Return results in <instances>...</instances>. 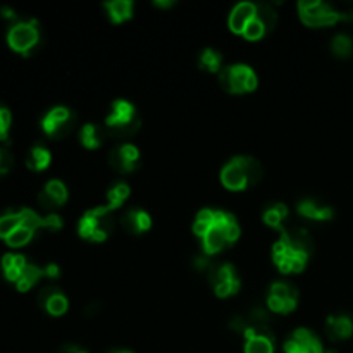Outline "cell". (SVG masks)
Wrapping results in <instances>:
<instances>
[{
	"label": "cell",
	"instance_id": "obj_28",
	"mask_svg": "<svg viewBox=\"0 0 353 353\" xmlns=\"http://www.w3.org/2000/svg\"><path fill=\"white\" fill-rule=\"evenodd\" d=\"M331 50L336 57L347 59L353 54V40L348 34L340 33L333 38V43H331Z\"/></svg>",
	"mask_w": 353,
	"mask_h": 353
},
{
	"label": "cell",
	"instance_id": "obj_10",
	"mask_svg": "<svg viewBox=\"0 0 353 353\" xmlns=\"http://www.w3.org/2000/svg\"><path fill=\"white\" fill-rule=\"evenodd\" d=\"M272 257H274V262L285 274H290V272H300L305 268L307 261H309V255L295 250V248L286 245L283 240H279L278 243L274 245V248H272Z\"/></svg>",
	"mask_w": 353,
	"mask_h": 353
},
{
	"label": "cell",
	"instance_id": "obj_30",
	"mask_svg": "<svg viewBox=\"0 0 353 353\" xmlns=\"http://www.w3.org/2000/svg\"><path fill=\"white\" fill-rule=\"evenodd\" d=\"M34 231L30 230L28 226H24L23 221H21V226L17 228L16 231H14L12 234H10L9 238L6 240V243L9 245V247L12 248H19V247H24L26 243H30V240L33 238Z\"/></svg>",
	"mask_w": 353,
	"mask_h": 353
},
{
	"label": "cell",
	"instance_id": "obj_33",
	"mask_svg": "<svg viewBox=\"0 0 353 353\" xmlns=\"http://www.w3.org/2000/svg\"><path fill=\"white\" fill-rule=\"evenodd\" d=\"M199 65L202 69H205V71L217 72L221 69V55L217 54L216 50H212V48H205V50L200 54Z\"/></svg>",
	"mask_w": 353,
	"mask_h": 353
},
{
	"label": "cell",
	"instance_id": "obj_14",
	"mask_svg": "<svg viewBox=\"0 0 353 353\" xmlns=\"http://www.w3.org/2000/svg\"><path fill=\"white\" fill-rule=\"evenodd\" d=\"M281 240L286 245H290L295 250L302 252V254L309 255L314 252V240L309 234V231L302 226H283L281 228Z\"/></svg>",
	"mask_w": 353,
	"mask_h": 353
},
{
	"label": "cell",
	"instance_id": "obj_41",
	"mask_svg": "<svg viewBox=\"0 0 353 353\" xmlns=\"http://www.w3.org/2000/svg\"><path fill=\"white\" fill-rule=\"evenodd\" d=\"M57 353H86V352L81 350L79 347H76V345H64V347L59 348Z\"/></svg>",
	"mask_w": 353,
	"mask_h": 353
},
{
	"label": "cell",
	"instance_id": "obj_31",
	"mask_svg": "<svg viewBox=\"0 0 353 353\" xmlns=\"http://www.w3.org/2000/svg\"><path fill=\"white\" fill-rule=\"evenodd\" d=\"M255 17L264 24L268 31H271L272 28L276 26V21H278V14H276L274 7H272L271 3H261V6H257Z\"/></svg>",
	"mask_w": 353,
	"mask_h": 353
},
{
	"label": "cell",
	"instance_id": "obj_25",
	"mask_svg": "<svg viewBox=\"0 0 353 353\" xmlns=\"http://www.w3.org/2000/svg\"><path fill=\"white\" fill-rule=\"evenodd\" d=\"M105 9L114 23H123V21H126L131 16L133 3L130 0H114V2L105 3Z\"/></svg>",
	"mask_w": 353,
	"mask_h": 353
},
{
	"label": "cell",
	"instance_id": "obj_38",
	"mask_svg": "<svg viewBox=\"0 0 353 353\" xmlns=\"http://www.w3.org/2000/svg\"><path fill=\"white\" fill-rule=\"evenodd\" d=\"M192 265L196 269V271L207 272V271H209L210 265H212V262L209 261V257H207V255H196V257L193 259Z\"/></svg>",
	"mask_w": 353,
	"mask_h": 353
},
{
	"label": "cell",
	"instance_id": "obj_7",
	"mask_svg": "<svg viewBox=\"0 0 353 353\" xmlns=\"http://www.w3.org/2000/svg\"><path fill=\"white\" fill-rule=\"evenodd\" d=\"M40 40L37 21H19L7 33V43L17 54L28 55Z\"/></svg>",
	"mask_w": 353,
	"mask_h": 353
},
{
	"label": "cell",
	"instance_id": "obj_26",
	"mask_svg": "<svg viewBox=\"0 0 353 353\" xmlns=\"http://www.w3.org/2000/svg\"><path fill=\"white\" fill-rule=\"evenodd\" d=\"M286 217H288V209L283 203H271L264 210V221L272 228H279L281 230L285 226Z\"/></svg>",
	"mask_w": 353,
	"mask_h": 353
},
{
	"label": "cell",
	"instance_id": "obj_36",
	"mask_svg": "<svg viewBox=\"0 0 353 353\" xmlns=\"http://www.w3.org/2000/svg\"><path fill=\"white\" fill-rule=\"evenodd\" d=\"M10 123H12V116H10L9 109L0 105V141L7 140V137H9Z\"/></svg>",
	"mask_w": 353,
	"mask_h": 353
},
{
	"label": "cell",
	"instance_id": "obj_4",
	"mask_svg": "<svg viewBox=\"0 0 353 353\" xmlns=\"http://www.w3.org/2000/svg\"><path fill=\"white\" fill-rule=\"evenodd\" d=\"M114 226H116V217H114L112 209L97 207L81 217L78 230L83 238H88L92 241H102L112 234Z\"/></svg>",
	"mask_w": 353,
	"mask_h": 353
},
{
	"label": "cell",
	"instance_id": "obj_44",
	"mask_svg": "<svg viewBox=\"0 0 353 353\" xmlns=\"http://www.w3.org/2000/svg\"><path fill=\"white\" fill-rule=\"evenodd\" d=\"M110 353H133V352H128V350H124V352H110Z\"/></svg>",
	"mask_w": 353,
	"mask_h": 353
},
{
	"label": "cell",
	"instance_id": "obj_8",
	"mask_svg": "<svg viewBox=\"0 0 353 353\" xmlns=\"http://www.w3.org/2000/svg\"><path fill=\"white\" fill-rule=\"evenodd\" d=\"M207 276H209V281L216 295L230 296L240 290V279H238L236 271L228 262H212Z\"/></svg>",
	"mask_w": 353,
	"mask_h": 353
},
{
	"label": "cell",
	"instance_id": "obj_32",
	"mask_svg": "<svg viewBox=\"0 0 353 353\" xmlns=\"http://www.w3.org/2000/svg\"><path fill=\"white\" fill-rule=\"evenodd\" d=\"M130 196V188L124 183H117L107 193V200H109V209H117V207L123 205L124 200Z\"/></svg>",
	"mask_w": 353,
	"mask_h": 353
},
{
	"label": "cell",
	"instance_id": "obj_9",
	"mask_svg": "<svg viewBox=\"0 0 353 353\" xmlns=\"http://www.w3.org/2000/svg\"><path fill=\"white\" fill-rule=\"evenodd\" d=\"M76 126V114L69 110L68 107H55L48 110L45 117L41 119V128L50 138L61 140L68 137Z\"/></svg>",
	"mask_w": 353,
	"mask_h": 353
},
{
	"label": "cell",
	"instance_id": "obj_13",
	"mask_svg": "<svg viewBox=\"0 0 353 353\" xmlns=\"http://www.w3.org/2000/svg\"><path fill=\"white\" fill-rule=\"evenodd\" d=\"M138 159H140V154H138V148L134 145H121V147L114 148L109 154V164L114 171L117 172H131L137 169Z\"/></svg>",
	"mask_w": 353,
	"mask_h": 353
},
{
	"label": "cell",
	"instance_id": "obj_15",
	"mask_svg": "<svg viewBox=\"0 0 353 353\" xmlns=\"http://www.w3.org/2000/svg\"><path fill=\"white\" fill-rule=\"evenodd\" d=\"M68 200V190H65L64 183L59 181V179H52L45 185L43 192L38 196V202L43 207L45 210H54L57 207H61L62 203Z\"/></svg>",
	"mask_w": 353,
	"mask_h": 353
},
{
	"label": "cell",
	"instance_id": "obj_43",
	"mask_svg": "<svg viewBox=\"0 0 353 353\" xmlns=\"http://www.w3.org/2000/svg\"><path fill=\"white\" fill-rule=\"evenodd\" d=\"M157 6H162V7H168V6H171V2H157Z\"/></svg>",
	"mask_w": 353,
	"mask_h": 353
},
{
	"label": "cell",
	"instance_id": "obj_21",
	"mask_svg": "<svg viewBox=\"0 0 353 353\" xmlns=\"http://www.w3.org/2000/svg\"><path fill=\"white\" fill-rule=\"evenodd\" d=\"M28 265V261L24 255L19 254H6L2 257V271L9 281L17 283V279L23 274L24 268Z\"/></svg>",
	"mask_w": 353,
	"mask_h": 353
},
{
	"label": "cell",
	"instance_id": "obj_12",
	"mask_svg": "<svg viewBox=\"0 0 353 353\" xmlns=\"http://www.w3.org/2000/svg\"><path fill=\"white\" fill-rule=\"evenodd\" d=\"M285 353H324V348L312 331L296 330L285 343Z\"/></svg>",
	"mask_w": 353,
	"mask_h": 353
},
{
	"label": "cell",
	"instance_id": "obj_6",
	"mask_svg": "<svg viewBox=\"0 0 353 353\" xmlns=\"http://www.w3.org/2000/svg\"><path fill=\"white\" fill-rule=\"evenodd\" d=\"M219 83L230 93H247L257 86V76L248 65H230L219 71Z\"/></svg>",
	"mask_w": 353,
	"mask_h": 353
},
{
	"label": "cell",
	"instance_id": "obj_19",
	"mask_svg": "<svg viewBox=\"0 0 353 353\" xmlns=\"http://www.w3.org/2000/svg\"><path fill=\"white\" fill-rule=\"evenodd\" d=\"M121 223H123V228L130 234H141L150 228L152 221H150V216H148L145 210L131 209L124 214Z\"/></svg>",
	"mask_w": 353,
	"mask_h": 353
},
{
	"label": "cell",
	"instance_id": "obj_20",
	"mask_svg": "<svg viewBox=\"0 0 353 353\" xmlns=\"http://www.w3.org/2000/svg\"><path fill=\"white\" fill-rule=\"evenodd\" d=\"M255 12H257V6H254V3H238L230 16V28L236 33H243L247 24L255 17Z\"/></svg>",
	"mask_w": 353,
	"mask_h": 353
},
{
	"label": "cell",
	"instance_id": "obj_3",
	"mask_svg": "<svg viewBox=\"0 0 353 353\" xmlns=\"http://www.w3.org/2000/svg\"><path fill=\"white\" fill-rule=\"evenodd\" d=\"M140 130V117L137 109L126 100H116L105 119V131L114 138H131Z\"/></svg>",
	"mask_w": 353,
	"mask_h": 353
},
{
	"label": "cell",
	"instance_id": "obj_45",
	"mask_svg": "<svg viewBox=\"0 0 353 353\" xmlns=\"http://www.w3.org/2000/svg\"><path fill=\"white\" fill-rule=\"evenodd\" d=\"M324 353H338L336 350H327V352H324Z\"/></svg>",
	"mask_w": 353,
	"mask_h": 353
},
{
	"label": "cell",
	"instance_id": "obj_17",
	"mask_svg": "<svg viewBox=\"0 0 353 353\" xmlns=\"http://www.w3.org/2000/svg\"><path fill=\"white\" fill-rule=\"evenodd\" d=\"M38 300L52 316H62L68 310V300L62 295L61 290L55 288V286H47V288L41 290Z\"/></svg>",
	"mask_w": 353,
	"mask_h": 353
},
{
	"label": "cell",
	"instance_id": "obj_16",
	"mask_svg": "<svg viewBox=\"0 0 353 353\" xmlns=\"http://www.w3.org/2000/svg\"><path fill=\"white\" fill-rule=\"evenodd\" d=\"M326 334L331 341L347 340L353 334V319L347 314L331 316L326 321Z\"/></svg>",
	"mask_w": 353,
	"mask_h": 353
},
{
	"label": "cell",
	"instance_id": "obj_1",
	"mask_svg": "<svg viewBox=\"0 0 353 353\" xmlns=\"http://www.w3.org/2000/svg\"><path fill=\"white\" fill-rule=\"evenodd\" d=\"M262 165L254 157H234L221 172L224 186L230 190H245L261 181Z\"/></svg>",
	"mask_w": 353,
	"mask_h": 353
},
{
	"label": "cell",
	"instance_id": "obj_29",
	"mask_svg": "<svg viewBox=\"0 0 353 353\" xmlns=\"http://www.w3.org/2000/svg\"><path fill=\"white\" fill-rule=\"evenodd\" d=\"M21 226V214L17 212H7L0 216V238L7 240L17 228Z\"/></svg>",
	"mask_w": 353,
	"mask_h": 353
},
{
	"label": "cell",
	"instance_id": "obj_5",
	"mask_svg": "<svg viewBox=\"0 0 353 353\" xmlns=\"http://www.w3.org/2000/svg\"><path fill=\"white\" fill-rule=\"evenodd\" d=\"M299 12L300 19L310 28H323V26H331V24H336L338 21L347 19V16L338 10H334L333 7L327 6L324 2H300L299 3Z\"/></svg>",
	"mask_w": 353,
	"mask_h": 353
},
{
	"label": "cell",
	"instance_id": "obj_11",
	"mask_svg": "<svg viewBox=\"0 0 353 353\" xmlns=\"http://www.w3.org/2000/svg\"><path fill=\"white\" fill-rule=\"evenodd\" d=\"M296 300H299V292H296L295 286L290 285V283L278 281L271 286V290H269L268 303L269 309L274 310V312H292L296 307Z\"/></svg>",
	"mask_w": 353,
	"mask_h": 353
},
{
	"label": "cell",
	"instance_id": "obj_2",
	"mask_svg": "<svg viewBox=\"0 0 353 353\" xmlns=\"http://www.w3.org/2000/svg\"><path fill=\"white\" fill-rule=\"evenodd\" d=\"M238 236H240V226L236 219L231 214L219 210L214 216L212 228L203 234V250L209 255L217 254L233 243Z\"/></svg>",
	"mask_w": 353,
	"mask_h": 353
},
{
	"label": "cell",
	"instance_id": "obj_22",
	"mask_svg": "<svg viewBox=\"0 0 353 353\" xmlns=\"http://www.w3.org/2000/svg\"><path fill=\"white\" fill-rule=\"evenodd\" d=\"M79 138H81V143L85 145L86 148H97L105 141L107 131L105 128H100L97 126V124H85V126L81 128Z\"/></svg>",
	"mask_w": 353,
	"mask_h": 353
},
{
	"label": "cell",
	"instance_id": "obj_39",
	"mask_svg": "<svg viewBox=\"0 0 353 353\" xmlns=\"http://www.w3.org/2000/svg\"><path fill=\"white\" fill-rule=\"evenodd\" d=\"M100 310V303L99 302H92L85 307V316L86 317H95Z\"/></svg>",
	"mask_w": 353,
	"mask_h": 353
},
{
	"label": "cell",
	"instance_id": "obj_40",
	"mask_svg": "<svg viewBox=\"0 0 353 353\" xmlns=\"http://www.w3.org/2000/svg\"><path fill=\"white\" fill-rule=\"evenodd\" d=\"M43 276H47V278H59V268L55 264H48L47 268L43 269Z\"/></svg>",
	"mask_w": 353,
	"mask_h": 353
},
{
	"label": "cell",
	"instance_id": "obj_42",
	"mask_svg": "<svg viewBox=\"0 0 353 353\" xmlns=\"http://www.w3.org/2000/svg\"><path fill=\"white\" fill-rule=\"evenodd\" d=\"M2 16L3 17H9V19H14V17H16V14H14V10L9 9V7H3V9H2Z\"/></svg>",
	"mask_w": 353,
	"mask_h": 353
},
{
	"label": "cell",
	"instance_id": "obj_24",
	"mask_svg": "<svg viewBox=\"0 0 353 353\" xmlns=\"http://www.w3.org/2000/svg\"><path fill=\"white\" fill-rule=\"evenodd\" d=\"M43 276V269H40L38 265L31 264V262H28V265L24 268L23 274H21V278L17 279L16 286L19 292H28L30 288H33L34 285L38 283V279Z\"/></svg>",
	"mask_w": 353,
	"mask_h": 353
},
{
	"label": "cell",
	"instance_id": "obj_34",
	"mask_svg": "<svg viewBox=\"0 0 353 353\" xmlns=\"http://www.w3.org/2000/svg\"><path fill=\"white\" fill-rule=\"evenodd\" d=\"M214 216H216V210H209V209L202 210V212L196 216L195 224H193V231H195V234H199V236L203 238V234L212 228Z\"/></svg>",
	"mask_w": 353,
	"mask_h": 353
},
{
	"label": "cell",
	"instance_id": "obj_18",
	"mask_svg": "<svg viewBox=\"0 0 353 353\" xmlns=\"http://www.w3.org/2000/svg\"><path fill=\"white\" fill-rule=\"evenodd\" d=\"M299 214L303 216L305 219H312V221H330L331 217L334 216L333 209L326 203H323L321 200L316 199H305L302 202H299Z\"/></svg>",
	"mask_w": 353,
	"mask_h": 353
},
{
	"label": "cell",
	"instance_id": "obj_27",
	"mask_svg": "<svg viewBox=\"0 0 353 353\" xmlns=\"http://www.w3.org/2000/svg\"><path fill=\"white\" fill-rule=\"evenodd\" d=\"M245 353H274V340L268 336L248 338Z\"/></svg>",
	"mask_w": 353,
	"mask_h": 353
},
{
	"label": "cell",
	"instance_id": "obj_23",
	"mask_svg": "<svg viewBox=\"0 0 353 353\" xmlns=\"http://www.w3.org/2000/svg\"><path fill=\"white\" fill-rule=\"evenodd\" d=\"M50 164V152L41 145H37L30 150L26 157V165L31 171H43Z\"/></svg>",
	"mask_w": 353,
	"mask_h": 353
},
{
	"label": "cell",
	"instance_id": "obj_37",
	"mask_svg": "<svg viewBox=\"0 0 353 353\" xmlns=\"http://www.w3.org/2000/svg\"><path fill=\"white\" fill-rule=\"evenodd\" d=\"M12 165L14 157L10 155V152L6 150V148H0V176L7 174L12 169Z\"/></svg>",
	"mask_w": 353,
	"mask_h": 353
},
{
	"label": "cell",
	"instance_id": "obj_35",
	"mask_svg": "<svg viewBox=\"0 0 353 353\" xmlns=\"http://www.w3.org/2000/svg\"><path fill=\"white\" fill-rule=\"evenodd\" d=\"M265 33H268V30H265L264 24H262L257 17H254V19L247 24V28H245L243 37L248 38V40H259V38L264 37Z\"/></svg>",
	"mask_w": 353,
	"mask_h": 353
}]
</instances>
